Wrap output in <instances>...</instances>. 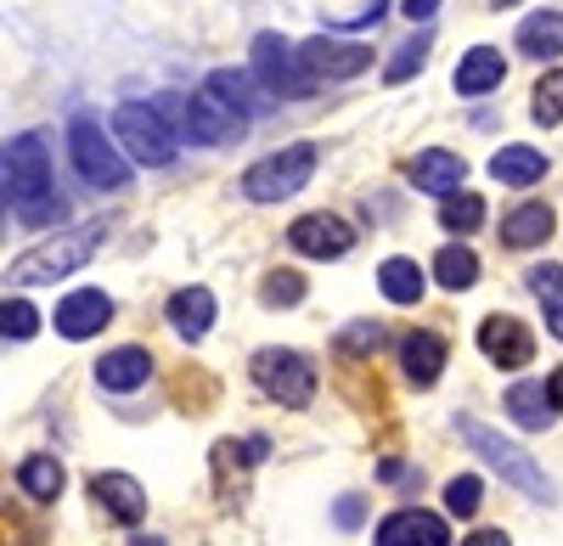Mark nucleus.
Returning <instances> with one entry per match:
<instances>
[{
	"mask_svg": "<svg viewBox=\"0 0 563 546\" xmlns=\"http://www.w3.org/2000/svg\"><path fill=\"white\" fill-rule=\"evenodd\" d=\"M0 192H7L12 214L23 225H52L63 220V198H57V175H52V153H45V135L23 130L0 147Z\"/></svg>",
	"mask_w": 563,
	"mask_h": 546,
	"instance_id": "nucleus-1",
	"label": "nucleus"
},
{
	"mask_svg": "<svg viewBox=\"0 0 563 546\" xmlns=\"http://www.w3.org/2000/svg\"><path fill=\"white\" fill-rule=\"evenodd\" d=\"M113 135H119V147H124L135 164H147V169L175 164V130H169L164 113L147 108V102H124V108L113 113Z\"/></svg>",
	"mask_w": 563,
	"mask_h": 546,
	"instance_id": "nucleus-7",
	"label": "nucleus"
},
{
	"mask_svg": "<svg viewBox=\"0 0 563 546\" xmlns=\"http://www.w3.org/2000/svg\"><path fill=\"white\" fill-rule=\"evenodd\" d=\"M547 169H552V164H547V153H536V147H501V153L490 158V175L501 180V187H536Z\"/></svg>",
	"mask_w": 563,
	"mask_h": 546,
	"instance_id": "nucleus-25",
	"label": "nucleus"
},
{
	"mask_svg": "<svg viewBox=\"0 0 563 546\" xmlns=\"http://www.w3.org/2000/svg\"><path fill=\"white\" fill-rule=\"evenodd\" d=\"M429 52H434V34H411L400 52H395V63L384 68V79L389 85H406L411 74H422V63H429Z\"/></svg>",
	"mask_w": 563,
	"mask_h": 546,
	"instance_id": "nucleus-32",
	"label": "nucleus"
},
{
	"mask_svg": "<svg viewBox=\"0 0 563 546\" xmlns=\"http://www.w3.org/2000/svg\"><path fill=\"white\" fill-rule=\"evenodd\" d=\"M406 180H411L417 192H434V198H451V192H462V180H467V164H462V153L429 147V153H417V158L406 164Z\"/></svg>",
	"mask_w": 563,
	"mask_h": 546,
	"instance_id": "nucleus-14",
	"label": "nucleus"
},
{
	"mask_svg": "<svg viewBox=\"0 0 563 546\" xmlns=\"http://www.w3.org/2000/svg\"><path fill=\"white\" fill-rule=\"evenodd\" d=\"M180 130L192 135V142H203V147H225V142H238V135L249 130V119L231 108L214 85H203V90H192V97L180 102Z\"/></svg>",
	"mask_w": 563,
	"mask_h": 546,
	"instance_id": "nucleus-9",
	"label": "nucleus"
},
{
	"mask_svg": "<svg viewBox=\"0 0 563 546\" xmlns=\"http://www.w3.org/2000/svg\"><path fill=\"white\" fill-rule=\"evenodd\" d=\"M496 7H512V0H496Z\"/></svg>",
	"mask_w": 563,
	"mask_h": 546,
	"instance_id": "nucleus-44",
	"label": "nucleus"
},
{
	"mask_svg": "<svg viewBox=\"0 0 563 546\" xmlns=\"http://www.w3.org/2000/svg\"><path fill=\"white\" fill-rule=\"evenodd\" d=\"M519 52L536 57V63L563 57V18H558V12H530V18L519 23Z\"/></svg>",
	"mask_w": 563,
	"mask_h": 546,
	"instance_id": "nucleus-23",
	"label": "nucleus"
},
{
	"mask_svg": "<svg viewBox=\"0 0 563 546\" xmlns=\"http://www.w3.org/2000/svg\"><path fill=\"white\" fill-rule=\"evenodd\" d=\"M479 349H485L490 367L519 372V367L536 360V333L519 322V315H485V322H479Z\"/></svg>",
	"mask_w": 563,
	"mask_h": 546,
	"instance_id": "nucleus-11",
	"label": "nucleus"
},
{
	"mask_svg": "<svg viewBox=\"0 0 563 546\" xmlns=\"http://www.w3.org/2000/svg\"><path fill=\"white\" fill-rule=\"evenodd\" d=\"M558 232V214H552V203H519V209H507V220H501V248H541L547 237Z\"/></svg>",
	"mask_w": 563,
	"mask_h": 546,
	"instance_id": "nucleus-18",
	"label": "nucleus"
},
{
	"mask_svg": "<svg viewBox=\"0 0 563 546\" xmlns=\"http://www.w3.org/2000/svg\"><path fill=\"white\" fill-rule=\"evenodd\" d=\"M507 79V57L496 45H474V52H462L456 63V90L462 97H490V90Z\"/></svg>",
	"mask_w": 563,
	"mask_h": 546,
	"instance_id": "nucleus-22",
	"label": "nucleus"
},
{
	"mask_svg": "<svg viewBox=\"0 0 563 546\" xmlns=\"http://www.w3.org/2000/svg\"><path fill=\"white\" fill-rule=\"evenodd\" d=\"M260 299H265L271 310H294V304L305 299V277H299V270H271L265 288H260Z\"/></svg>",
	"mask_w": 563,
	"mask_h": 546,
	"instance_id": "nucleus-35",
	"label": "nucleus"
},
{
	"mask_svg": "<svg viewBox=\"0 0 563 546\" xmlns=\"http://www.w3.org/2000/svg\"><path fill=\"white\" fill-rule=\"evenodd\" d=\"M254 79L265 85V97H288V102H299V97L316 90V79L299 63V45H288L282 34H260L254 40Z\"/></svg>",
	"mask_w": 563,
	"mask_h": 546,
	"instance_id": "nucleus-8",
	"label": "nucleus"
},
{
	"mask_svg": "<svg viewBox=\"0 0 563 546\" xmlns=\"http://www.w3.org/2000/svg\"><path fill=\"white\" fill-rule=\"evenodd\" d=\"M479 502H485V484H479V473H456V479L445 484V513H456V519H474V513H479Z\"/></svg>",
	"mask_w": 563,
	"mask_h": 546,
	"instance_id": "nucleus-34",
	"label": "nucleus"
},
{
	"mask_svg": "<svg viewBox=\"0 0 563 546\" xmlns=\"http://www.w3.org/2000/svg\"><path fill=\"white\" fill-rule=\"evenodd\" d=\"M530 113H536V124H563V68H552L541 85H536V97H530Z\"/></svg>",
	"mask_w": 563,
	"mask_h": 546,
	"instance_id": "nucleus-33",
	"label": "nucleus"
},
{
	"mask_svg": "<svg viewBox=\"0 0 563 546\" xmlns=\"http://www.w3.org/2000/svg\"><path fill=\"white\" fill-rule=\"evenodd\" d=\"M130 546H164V535H135Z\"/></svg>",
	"mask_w": 563,
	"mask_h": 546,
	"instance_id": "nucleus-42",
	"label": "nucleus"
},
{
	"mask_svg": "<svg viewBox=\"0 0 563 546\" xmlns=\"http://www.w3.org/2000/svg\"><path fill=\"white\" fill-rule=\"evenodd\" d=\"M456 434H462V445L474 450V457L485 463V468H496L507 484H519L530 502H552V479L541 473V463L530 457L525 445H512L507 434H496V428H485L479 417H462L456 423Z\"/></svg>",
	"mask_w": 563,
	"mask_h": 546,
	"instance_id": "nucleus-3",
	"label": "nucleus"
},
{
	"mask_svg": "<svg viewBox=\"0 0 563 546\" xmlns=\"http://www.w3.org/2000/svg\"><path fill=\"white\" fill-rule=\"evenodd\" d=\"M34 333H40V310L29 299H0V338L29 344Z\"/></svg>",
	"mask_w": 563,
	"mask_h": 546,
	"instance_id": "nucleus-31",
	"label": "nucleus"
},
{
	"mask_svg": "<svg viewBox=\"0 0 563 546\" xmlns=\"http://www.w3.org/2000/svg\"><path fill=\"white\" fill-rule=\"evenodd\" d=\"M316 158H321L316 142H294V147L260 158V164L243 175V198H249V203H282V198L305 192V180L316 175Z\"/></svg>",
	"mask_w": 563,
	"mask_h": 546,
	"instance_id": "nucleus-4",
	"label": "nucleus"
},
{
	"mask_svg": "<svg viewBox=\"0 0 563 546\" xmlns=\"http://www.w3.org/2000/svg\"><path fill=\"white\" fill-rule=\"evenodd\" d=\"M147 378H153V355L141 349V344L108 349V355L97 360V383H102L108 394H130V389H141Z\"/></svg>",
	"mask_w": 563,
	"mask_h": 546,
	"instance_id": "nucleus-17",
	"label": "nucleus"
},
{
	"mask_svg": "<svg viewBox=\"0 0 563 546\" xmlns=\"http://www.w3.org/2000/svg\"><path fill=\"white\" fill-rule=\"evenodd\" d=\"M378 288H384V299H389V304H417V299H422V288H429V277H422V265H417V259L395 254V259H384V265H378Z\"/></svg>",
	"mask_w": 563,
	"mask_h": 546,
	"instance_id": "nucleus-24",
	"label": "nucleus"
},
{
	"mask_svg": "<svg viewBox=\"0 0 563 546\" xmlns=\"http://www.w3.org/2000/svg\"><path fill=\"white\" fill-rule=\"evenodd\" d=\"M113 322V299L102 288H74L63 304H57V333L85 344V338H97L102 327Z\"/></svg>",
	"mask_w": 563,
	"mask_h": 546,
	"instance_id": "nucleus-13",
	"label": "nucleus"
},
{
	"mask_svg": "<svg viewBox=\"0 0 563 546\" xmlns=\"http://www.w3.org/2000/svg\"><path fill=\"white\" fill-rule=\"evenodd\" d=\"M434 282H440V288H451V293H467V288L479 282V254L467 248V243L440 248V254H434Z\"/></svg>",
	"mask_w": 563,
	"mask_h": 546,
	"instance_id": "nucleus-27",
	"label": "nucleus"
},
{
	"mask_svg": "<svg viewBox=\"0 0 563 546\" xmlns=\"http://www.w3.org/2000/svg\"><path fill=\"white\" fill-rule=\"evenodd\" d=\"M400 367L417 389H434L445 372V338L440 333H406L400 338Z\"/></svg>",
	"mask_w": 563,
	"mask_h": 546,
	"instance_id": "nucleus-20",
	"label": "nucleus"
},
{
	"mask_svg": "<svg viewBox=\"0 0 563 546\" xmlns=\"http://www.w3.org/2000/svg\"><path fill=\"white\" fill-rule=\"evenodd\" d=\"M361 519H366L361 495H339V502H333V524H339V530H361Z\"/></svg>",
	"mask_w": 563,
	"mask_h": 546,
	"instance_id": "nucleus-37",
	"label": "nucleus"
},
{
	"mask_svg": "<svg viewBox=\"0 0 563 546\" xmlns=\"http://www.w3.org/2000/svg\"><path fill=\"white\" fill-rule=\"evenodd\" d=\"M462 546H512V541H507V530H474Z\"/></svg>",
	"mask_w": 563,
	"mask_h": 546,
	"instance_id": "nucleus-39",
	"label": "nucleus"
},
{
	"mask_svg": "<svg viewBox=\"0 0 563 546\" xmlns=\"http://www.w3.org/2000/svg\"><path fill=\"white\" fill-rule=\"evenodd\" d=\"M406 479H411L406 463H384V484H406Z\"/></svg>",
	"mask_w": 563,
	"mask_h": 546,
	"instance_id": "nucleus-40",
	"label": "nucleus"
},
{
	"mask_svg": "<svg viewBox=\"0 0 563 546\" xmlns=\"http://www.w3.org/2000/svg\"><path fill=\"white\" fill-rule=\"evenodd\" d=\"M68 153H74V169L90 180V187H102V192H119V187H130V164H124V153L113 147V135L97 124V119H74L68 124Z\"/></svg>",
	"mask_w": 563,
	"mask_h": 546,
	"instance_id": "nucleus-5",
	"label": "nucleus"
},
{
	"mask_svg": "<svg viewBox=\"0 0 563 546\" xmlns=\"http://www.w3.org/2000/svg\"><path fill=\"white\" fill-rule=\"evenodd\" d=\"M547 394H552V400H558V405H563V367H558V372H552V378H547Z\"/></svg>",
	"mask_w": 563,
	"mask_h": 546,
	"instance_id": "nucleus-41",
	"label": "nucleus"
},
{
	"mask_svg": "<svg viewBox=\"0 0 563 546\" xmlns=\"http://www.w3.org/2000/svg\"><path fill=\"white\" fill-rule=\"evenodd\" d=\"M378 546H451V530L440 513H422V508H400L378 524Z\"/></svg>",
	"mask_w": 563,
	"mask_h": 546,
	"instance_id": "nucleus-15",
	"label": "nucleus"
},
{
	"mask_svg": "<svg viewBox=\"0 0 563 546\" xmlns=\"http://www.w3.org/2000/svg\"><path fill=\"white\" fill-rule=\"evenodd\" d=\"M530 293L541 299V315H547V327H552V338H563V265H552V259H541V265H530Z\"/></svg>",
	"mask_w": 563,
	"mask_h": 546,
	"instance_id": "nucleus-26",
	"label": "nucleus"
},
{
	"mask_svg": "<svg viewBox=\"0 0 563 546\" xmlns=\"http://www.w3.org/2000/svg\"><path fill=\"white\" fill-rule=\"evenodd\" d=\"M434 7H440V0H400V12H406L411 23H429V18H434Z\"/></svg>",
	"mask_w": 563,
	"mask_h": 546,
	"instance_id": "nucleus-38",
	"label": "nucleus"
},
{
	"mask_svg": "<svg viewBox=\"0 0 563 546\" xmlns=\"http://www.w3.org/2000/svg\"><path fill=\"white\" fill-rule=\"evenodd\" d=\"M249 372H254L260 394H271L276 405H288V412H305L316 400V367L299 349H260Z\"/></svg>",
	"mask_w": 563,
	"mask_h": 546,
	"instance_id": "nucleus-6",
	"label": "nucleus"
},
{
	"mask_svg": "<svg viewBox=\"0 0 563 546\" xmlns=\"http://www.w3.org/2000/svg\"><path fill=\"white\" fill-rule=\"evenodd\" d=\"M169 327L186 338V344H198L209 327H214V293L209 288H180V293H169Z\"/></svg>",
	"mask_w": 563,
	"mask_h": 546,
	"instance_id": "nucleus-21",
	"label": "nucleus"
},
{
	"mask_svg": "<svg viewBox=\"0 0 563 546\" xmlns=\"http://www.w3.org/2000/svg\"><path fill=\"white\" fill-rule=\"evenodd\" d=\"M18 484L29 490V502H57L63 484H68V473H63V463H57V457H23Z\"/></svg>",
	"mask_w": 563,
	"mask_h": 546,
	"instance_id": "nucleus-28",
	"label": "nucleus"
},
{
	"mask_svg": "<svg viewBox=\"0 0 563 546\" xmlns=\"http://www.w3.org/2000/svg\"><path fill=\"white\" fill-rule=\"evenodd\" d=\"M0 225H7V192H0Z\"/></svg>",
	"mask_w": 563,
	"mask_h": 546,
	"instance_id": "nucleus-43",
	"label": "nucleus"
},
{
	"mask_svg": "<svg viewBox=\"0 0 563 546\" xmlns=\"http://www.w3.org/2000/svg\"><path fill=\"white\" fill-rule=\"evenodd\" d=\"M108 243V225L102 220H90V225H74V232H57L52 243H34L18 265H12V288H45V282H57V277H74V270L90 259Z\"/></svg>",
	"mask_w": 563,
	"mask_h": 546,
	"instance_id": "nucleus-2",
	"label": "nucleus"
},
{
	"mask_svg": "<svg viewBox=\"0 0 563 546\" xmlns=\"http://www.w3.org/2000/svg\"><path fill=\"white\" fill-rule=\"evenodd\" d=\"M90 502H97L113 524H141L147 519V490H141L130 473H97L90 479Z\"/></svg>",
	"mask_w": 563,
	"mask_h": 546,
	"instance_id": "nucleus-16",
	"label": "nucleus"
},
{
	"mask_svg": "<svg viewBox=\"0 0 563 546\" xmlns=\"http://www.w3.org/2000/svg\"><path fill=\"white\" fill-rule=\"evenodd\" d=\"M507 417L519 423V428H530V434L552 428V423H558V400L547 394V378H525V383H512V389H507Z\"/></svg>",
	"mask_w": 563,
	"mask_h": 546,
	"instance_id": "nucleus-19",
	"label": "nucleus"
},
{
	"mask_svg": "<svg viewBox=\"0 0 563 546\" xmlns=\"http://www.w3.org/2000/svg\"><path fill=\"white\" fill-rule=\"evenodd\" d=\"M378 344H384V327L378 322H350L339 333V355H378Z\"/></svg>",
	"mask_w": 563,
	"mask_h": 546,
	"instance_id": "nucleus-36",
	"label": "nucleus"
},
{
	"mask_svg": "<svg viewBox=\"0 0 563 546\" xmlns=\"http://www.w3.org/2000/svg\"><path fill=\"white\" fill-rule=\"evenodd\" d=\"M209 85H214L220 97H225L231 108H238L243 119H254V113H260V102H265L260 90H254V79H249V74H231V68H220V74H209Z\"/></svg>",
	"mask_w": 563,
	"mask_h": 546,
	"instance_id": "nucleus-30",
	"label": "nucleus"
},
{
	"mask_svg": "<svg viewBox=\"0 0 563 546\" xmlns=\"http://www.w3.org/2000/svg\"><path fill=\"white\" fill-rule=\"evenodd\" d=\"M288 243H294V254H305V259H344V254L355 248V225L339 220V214H299V220L288 225Z\"/></svg>",
	"mask_w": 563,
	"mask_h": 546,
	"instance_id": "nucleus-12",
	"label": "nucleus"
},
{
	"mask_svg": "<svg viewBox=\"0 0 563 546\" xmlns=\"http://www.w3.org/2000/svg\"><path fill=\"white\" fill-rule=\"evenodd\" d=\"M440 225H445L451 237L479 232V225H485V198H479V192H451V198L440 203Z\"/></svg>",
	"mask_w": 563,
	"mask_h": 546,
	"instance_id": "nucleus-29",
	"label": "nucleus"
},
{
	"mask_svg": "<svg viewBox=\"0 0 563 546\" xmlns=\"http://www.w3.org/2000/svg\"><path fill=\"white\" fill-rule=\"evenodd\" d=\"M299 63L316 85H339V79H355L372 68V45L361 40H333V34H316L299 45Z\"/></svg>",
	"mask_w": 563,
	"mask_h": 546,
	"instance_id": "nucleus-10",
	"label": "nucleus"
}]
</instances>
